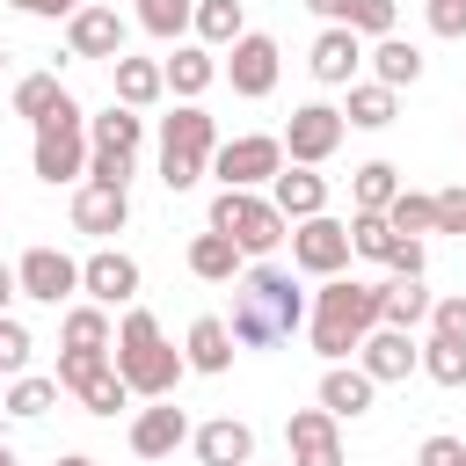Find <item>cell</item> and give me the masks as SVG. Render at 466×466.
Returning <instances> with one entry per match:
<instances>
[{"instance_id": "52a82bcc", "label": "cell", "mask_w": 466, "mask_h": 466, "mask_svg": "<svg viewBox=\"0 0 466 466\" xmlns=\"http://www.w3.org/2000/svg\"><path fill=\"white\" fill-rule=\"evenodd\" d=\"M58 393H73L87 415H116L124 400H131V386L116 379V364H109V350H66L58 357Z\"/></svg>"}, {"instance_id": "db71d44e", "label": "cell", "mask_w": 466, "mask_h": 466, "mask_svg": "<svg viewBox=\"0 0 466 466\" xmlns=\"http://www.w3.org/2000/svg\"><path fill=\"white\" fill-rule=\"evenodd\" d=\"M0 73H7V44H0Z\"/></svg>"}, {"instance_id": "4fadbf2b", "label": "cell", "mask_w": 466, "mask_h": 466, "mask_svg": "<svg viewBox=\"0 0 466 466\" xmlns=\"http://www.w3.org/2000/svg\"><path fill=\"white\" fill-rule=\"evenodd\" d=\"M415 357H422V342H415V328H371L364 342H357V371L371 379V386H400L408 371H415Z\"/></svg>"}, {"instance_id": "ba28073f", "label": "cell", "mask_w": 466, "mask_h": 466, "mask_svg": "<svg viewBox=\"0 0 466 466\" xmlns=\"http://www.w3.org/2000/svg\"><path fill=\"white\" fill-rule=\"evenodd\" d=\"M277 167H284V138L240 131V138H218V146H211V167H204V175H218V189H262Z\"/></svg>"}, {"instance_id": "ee69618b", "label": "cell", "mask_w": 466, "mask_h": 466, "mask_svg": "<svg viewBox=\"0 0 466 466\" xmlns=\"http://www.w3.org/2000/svg\"><path fill=\"white\" fill-rule=\"evenodd\" d=\"M430 36H466V0H430Z\"/></svg>"}, {"instance_id": "7a4b0ae2", "label": "cell", "mask_w": 466, "mask_h": 466, "mask_svg": "<svg viewBox=\"0 0 466 466\" xmlns=\"http://www.w3.org/2000/svg\"><path fill=\"white\" fill-rule=\"evenodd\" d=\"M371 328H379V284H364V277H320L313 313H306L313 350H320L328 364H342V357H357V342H364Z\"/></svg>"}, {"instance_id": "8d00e7d4", "label": "cell", "mask_w": 466, "mask_h": 466, "mask_svg": "<svg viewBox=\"0 0 466 466\" xmlns=\"http://www.w3.org/2000/svg\"><path fill=\"white\" fill-rule=\"evenodd\" d=\"M58 335H66V350H109V335H116V328H109V306H95V299H87V306H73V313H66V328H58Z\"/></svg>"}, {"instance_id": "816d5d0a", "label": "cell", "mask_w": 466, "mask_h": 466, "mask_svg": "<svg viewBox=\"0 0 466 466\" xmlns=\"http://www.w3.org/2000/svg\"><path fill=\"white\" fill-rule=\"evenodd\" d=\"M58 466H95V459H87V451H66V459H58Z\"/></svg>"}, {"instance_id": "6da1fadb", "label": "cell", "mask_w": 466, "mask_h": 466, "mask_svg": "<svg viewBox=\"0 0 466 466\" xmlns=\"http://www.w3.org/2000/svg\"><path fill=\"white\" fill-rule=\"evenodd\" d=\"M233 284H240L233 320H226L233 350H269V342H284V335L306 320V291L291 284V269H277V262H248Z\"/></svg>"}, {"instance_id": "44dd1931", "label": "cell", "mask_w": 466, "mask_h": 466, "mask_svg": "<svg viewBox=\"0 0 466 466\" xmlns=\"http://www.w3.org/2000/svg\"><path fill=\"white\" fill-rule=\"evenodd\" d=\"M269 204L284 211V218H313V211H328V175H313V167H277L269 175Z\"/></svg>"}, {"instance_id": "60d3db41", "label": "cell", "mask_w": 466, "mask_h": 466, "mask_svg": "<svg viewBox=\"0 0 466 466\" xmlns=\"http://www.w3.org/2000/svg\"><path fill=\"white\" fill-rule=\"evenodd\" d=\"M131 160H138V153H116V146H87V182H116V189H131Z\"/></svg>"}, {"instance_id": "74e56055", "label": "cell", "mask_w": 466, "mask_h": 466, "mask_svg": "<svg viewBox=\"0 0 466 466\" xmlns=\"http://www.w3.org/2000/svg\"><path fill=\"white\" fill-rule=\"evenodd\" d=\"M189 15H197V0H138V29L160 36V44H182Z\"/></svg>"}, {"instance_id": "836d02e7", "label": "cell", "mask_w": 466, "mask_h": 466, "mask_svg": "<svg viewBox=\"0 0 466 466\" xmlns=\"http://www.w3.org/2000/svg\"><path fill=\"white\" fill-rule=\"evenodd\" d=\"M400 248V233L386 226V211H350V255H364V262H386Z\"/></svg>"}, {"instance_id": "bcb514c9", "label": "cell", "mask_w": 466, "mask_h": 466, "mask_svg": "<svg viewBox=\"0 0 466 466\" xmlns=\"http://www.w3.org/2000/svg\"><path fill=\"white\" fill-rule=\"evenodd\" d=\"M459 459H466V444H459V437H444V430H437V437H422V451H415V466H459Z\"/></svg>"}, {"instance_id": "5bb4252c", "label": "cell", "mask_w": 466, "mask_h": 466, "mask_svg": "<svg viewBox=\"0 0 466 466\" xmlns=\"http://www.w3.org/2000/svg\"><path fill=\"white\" fill-rule=\"evenodd\" d=\"M284 444H291V466H342V422L328 408H299L284 422Z\"/></svg>"}, {"instance_id": "9a60e30c", "label": "cell", "mask_w": 466, "mask_h": 466, "mask_svg": "<svg viewBox=\"0 0 466 466\" xmlns=\"http://www.w3.org/2000/svg\"><path fill=\"white\" fill-rule=\"evenodd\" d=\"M66 51L73 58H124V15L116 7H73L66 15Z\"/></svg>"}, {"instance_id": "7c38bea8", "label": "cell", "mask_w": 466, "mask_h": 466, "mask_svg": "<svg viewBox=\"0 0 466 466\" xmlns=\"http://www.w3.org/2000/svg\"><path fill=\"white\" fill-rule=\"evenodd\" d=\"M15 291L36 299V306H58V299L80 291V262H73L66 248H29V255L15 262Z\"/></svg>"}, {"instance_id": "ffe728a7", "label": "cell", "mask_w": 466, "mask_h": 466, "mask_svg": "<svg viewBox=\"0 0 466 466\" xmlns=\"http://www.w3.org/2000/svg\"><path fill=\"white\" fill-rule=\"evenodd\" d=\"M189 444H197V466H248V459H255V430H248L240 415H211V422H197Z\"/></svg>"}, {"instance_id": "ac0fdd59", "label": "cell", "mask_w": 466, "mask_h": 466, "mask_svg": "<svg viewBox=\"0 0 466 466\" xmlns=\"http://www.w3.org/2000/svg\"><path fill=\"white\" fill-rule=\"evenodd\" d=\"M306 66H313V80H320V87H350V80H357V66H364V36H357V29H342V22H328V29L313 36Z\"/></svg>"}, {"instance_id": "484cf974", "label": "cell", "mask_w": 466, "mask_h": 466, "mask_svg": "<svg viewBox=\"0 0 466 466\" xmlns=\"http://www.w3.org/2000/svg\"><path fill=\"white\" fill-rule=\"evenodd\" d=\"M364 58H371V80H379V87H393V95L422 80V51H415L408 36H371V51H364Z\"/></svg>"}, {"instance_id": "30bf717a", "label": "cell", "mask_w": 466, "mask_h": 466, "mask_svg": "<svg viewBox=\"0 0 466 466\" xmlns=\"http://www.w3.org/2000/svg\"><path fill=\"white\" fill-rule=\"evenodd\" d=\"M342 109H328V102H299L291 109V124L277 131L284 138V160H299V167H320V160H335V146H342Z\"/></svg>"}, {"instance_id": "b9f144b4", "label": "cell", "mask_w": 466, "mask_h": 466, "mask_svg": "<svg viewBox=\"0 0 466 466\" xmlns=\"http://www.w3.org/2000/svg\"><path fill=\"white\" fill-rule=\"evenodd\" d=\"M29 350H36V342H29V328H22L15 313H0V371H7V379H15V371H29Z\"/></svg>"}, {"instance_id": "5b68a950", "label": "cell", "mask_w": 466, "mask_h": 466, "mask_svg": "<svg viewBox=\"0 0 466 466\" xmlns=\"http://www.w3.org/2000/svg\"><path fill=\"white\" fill-rule=\"evenodd\" d=\"M204 226H211V233H226V240H233L248 262L277 255V248H284V233H291V218H284L269 197H255V189H218Z\"/></svg>"}, {"instance_id": "ab89813d", "label": "cell", "mask_w": 466, "mask_h": 466, "mask_svg": "<svg viewBox=\"0 0 466 466\" xmlns=\"http://www.w3.org/2000/svg\"><path fill=\"white\" fill-rule=\"evenodd\" d=\"M58 95H66V87H58V73H22V80H15V116H29V124H44Z\"/></svg>"}, {"instance_id": "d4e9b609", "label": "cell", "mask_w": 466, "mask_h": 466, "mask_svg": "<svg viewBox=\"0 0 466 466\" xmlns=\"http://www.w3.org/2000/svg\"><path fill=\"white\" fill-rule=\"evenodd\" d=\"M109 87H116V102L124 109H153L160 95H167V80H160V58H109Z\"/></svg>"}, {"instance_id": "c3c4849f", "label": "cell", "mask_w": 466, "mask_h": 466, "mask_svg": "<svg viewBox=\"0 0 466 466\" xmlns=\"http://www.w3.org/2000/svg\"><path fill=\"white\" fill-rule=\"evenodd\" d=\"M15 7H22V15H44V22H66L80 0H15Z\"/></svg>"}, {"instance_id": "f6af8a7d", "label": "cell", "mask_w": 466, "mask_h": 466, "mask_svg": "<svg viewBox=\"0 0 466 466\" xmlns=\"http://www.w3.org/2000/svg\"><path fill=\"white\" fill-rule=\"evenodd\" d=\"M437 233L466 240V189H437Z\"/></svg>"}, {"instance_id": "2e32d148", "label": "cell", "mask_w": 466, "mask_h": 466, "mask_svg": "<svg viewBox=\"0 0 466 466\" xmlns=\"http://www.w3.org/2000/svg\"><path fill=\"white\" fill-rule=\"evenodd\" d=\"M124 218H131V189H116V182H80L73 189V233L109 240V233H124Z\"/></svg>"}, {"instance_id": "83f0119b", "label": "cell", "mask_w": 466, "mask_h": 466, "mask_svg": "<svg viewBox=\"0 0 466 466\" xmlns=\"http://www.w3.org/2000/svg\"><path fill=\"white\" fill-rule=\"evenodd\" d=\"M240 29H248V7H240V0H197V15H189V36H197L204 51H226Z\"/></svg>"}, {"instance_id": "9c48e42d", "label": "cell", "mask_w": 466, "mask_h": 466, "mask_svg": "<svg viewBox=\"0 0 466 466\" xmlns=\"http://www.w3.org/2000/svg\"><path fill=\"white\" fill-rule=\"evenodd\" d=\"M291 269H306V277H342L350 269V218H328V211H313V218H291Z\"/></svg>"}, {"instance_id": "11a10c76", "label": "cell", "mask_w": 466, "mask_h": 466, "mask_svg": "<svg viewBox=\"0 0 466 466\" xmlns=\"http://www.w3.org/2000/svg\"><path fill=\"white\" fill-rule=\"evenodd\" d=\"M459 466H466V459H459Z\"/></svg>"}, {"instance_id": "f907efd6", "label": "cell", "mask_w": 466, "mask_h": 466, "mask_svg": "<svg viewBox=\"0 0 466 466\" xmlns=\"http://www.w3.org/2000/svg\"><path fill=\"white\" fill-rule=\"evenodd\" d=\"M306 7H313V15H328V22L342 15V0H306Z\"/></svg>"}, {"instance_id": "681fc988", "label": "cell", "mask_w": 466, "mask_h": 466, "mask_svg": "<svg viewBox=\"0 0 466 466\" xmlns=\"http://www.w3.org/2000/svg\"><path fill=\"white\" fill-rule=\"evenodd\" d=\"M15 299H22V291H15V269H7V262H0V313H7V306H15Z\"/></svg>"}, {"instance_id": "f1b7e54d", "label": "cell", "mask_w": 466, "mask_h": 466, "mask_svg": "<svg viewBox=\"0 0 466 466\" xmlns=\"http://www.w3.org/2000/svg\"><path fill=\"white\" fill-rule=\"evenodd\" d=\"M379 320H386V328H415V320H430V291H422V277H393V284H379Z\"/></svg>"}, {"instance_id": "3957f363", "label": "cell", "mask_w": 466, "mask_h": 466, "mask_svg": "<svg viewBox=\"0 0 466 466\" xmlns=\"http://www.w3.org/2000/svg\"><path fill=\"white\" fill-rule=\"evenodd\" d=\"M109 364H116V379H124L138 400L175 393V379L189 371V364H182V350L160 335V320H153L146 306H131V313L116 320V335H109Z\"/></svg>"}, {"instance_id": "7dc6e473", "label": "cell", "mask_w": 466, "mask_h": 466, "mask_svg": "<svg viewBox=\"0 0 466 466\" xmlns=\"http://www.w3.org/2000/svg\"><path fill=\"white\" fill-rule=\"evenodd\" d=\"M422 262H430V255H422V240H408V233H400V248L386 255V269H393V277H422Z\"/></svg>"}, {"instance_id": "d6a6232c", "label": "cell", "mask_w": 466, "mask_h": 466, "mask_svg": "<svg viewBox=\"0 0 466 466\" xmlns=\"http://www.w3.org/2000/svg\"><path fill=\"white\" fill-rule=\"evenodd\" d=\"M350 197H357V211H386V204L400 197V167H393V160H364L357 182H350Z\"/></svg>"}, {"instance_id": "4316f807", "label": "cell", "mask_w": 466, "mask_h": 466, "mask_svg": "<svg viewBox=\"0 0 466 466\" xmlns=\"http://www.w3.org/2000/svg\"><path fill=\"white\" fill-rule=\"evenodd\" d=\"M240 269H248V255H240L226 233H211V226H204V233L189 240V277H204V284H233Z\"/></svg>"}, {"instance_id": "603a6c76", "label": "cell", "mask_w": 466, "mask_h": 466, "mask_svg": "<svg viewBox=\"0 0 466 466\" xmlns=\"http://www.w3.org/2000/svg\"><path fill=\"white\" fill-rule=\"evenodd\" d=\"M182 364H189V371H204V379H218V371H233V335H226V320H218V313H197V320H189V342H182Z\"/></svg>"}, {"instance_id": "e575fe53", "label": "cell", "mask_w": 466, "mask_h": 466, "mask_svg": "<svg viewBox=\"0 0 466 466\" xmlns=\"http://www.w3.org/2000/svg\"><path fill=\"white\" fill-rule=\"evenodd\" d=\"M415 371H422V379H437V386H466V342L430 335V342H422V357H415Z\"/></svg>"}, {"instance_id": "d590c367", "label": "cell", "mask_w": 466, "mask_h": 466, "mask_svg": "<svg viewBox=\"0 0 466 466\" xmlns=\"http://www.w3.org/2000/svg\"><path fill=\"white\" fill-rule=\"evenodd\" d=\"M386 226H393V233H408V240L437 233V197H422V189H400V197L386 204Z\"/></svg>"}, {"instance_id": "7bdbcfd3", "label": "cell", "mask_w": 466, "mask_h": 466, "mask_svg": "<svg viewBox=\"0 0 466 466\" xmlns=\"http://www.w3.org/2000/svg\"><path fill=\"white\" fill-rule=\"evenodd\" d=\"M430 335H451V342H466V291H451V299H430Z\"/></svg>"}, {"instance_id": "277c9868", "label": "cell", "mask_w": 466, "mask_h": 466, "mask_svg": "<svg viewBox=\"0 0 466 466\" xmlns=\"http://www.w3.org/2000/svg\"><path fill=\"white\" fill-rule=\"evenodd\" d=\"M29 167H36V182H87V109L73 102V95H58L51 102V116L36 124V146H29Z\"/></svg>"}, {"instance_id": "f35d334b", "label": "cell", "mask_w": 466, "mask_h": 466, "mask_svg": "<svg viewBox=\"0 0 466 466\" xmlns=\"http://www.w3.org/2000/svg\"><path fill=\"white\" fill-rule=\"evenodd\" d=\"M342 29H357V36H393V22H400V0H342V15H335Z\"/></svg>"}, {"instance_id": "d6986e66", "label": "cell", "mask_w": 466, "mask_h": 466, "mask_svg": "<svg viewBox=\"0 0 466 466\" xmlns=\"http://www.w3.org/2000/svg\"><path fill=\"white\" fill-rule=\"evenodd\" d=\"M175 444H189V415L167 408V393H160L153 408L131 415V451H138V459H175Z\"/></svg>"}, {"instance_id": "1f68e13d", "label": "cell", "mask_w": 466, "mask_h": 466, "mask_svg": "<svg viewBox=\"0 0 466 466\" xmlns=\"http://www.w3.org/2000/svg\"><path fill=\"white\" fill-rule=\"evenodd\" d=\"M15 422H36V415H51L58 408V379H36V371H15V386H7V400H0Z\"/></svg>"}, {"instance_id": "4dcf8cb0", "label": "cell", "mask_w": 466, "mask_h": 466, "mask_svg": "<svg viewBox=\"0 0 466 466\" xmlns=\"http://www.w3.org/2000/svg\"><path fill=\"white\" fill-rule=\"evenodd\" d=\"M342 124H357V131H386V124H393V87H379V80H350V109H342Z\"/></svg>"}, {"instance_id": "8fae6325", "label": "cell", "mask_w": 466, "mask_h": 466, "mask_svg": "<svg viewBox=\"0 0 466 466\" xmlns=\"http://www.w3.org/2000/svg\"><path fill=\"white\" fill-rule=\"evenodd\" d=\"M277 66H284V51H277V36H262V29H240L233 44H226V80H233V95H248V102H262L269 87H277Z\"/></svg>"}, {"instance_id": "f5cc1de1", "label": "cell", "mask_w": 466, "mask_h": 466, "mask_svg": "<svg viewBox=\"0 0 466 466\" xmlns=\"http://www.w3.org/2000/svg\"><path fill=\"white\" fill-rule=\"evenodd\" d=\"M0 466H15V451H7V444H0Z\"/></svg>"}, {"instance_id": "8992f818", "label": "cell", "mask_w": 466, "mask_h": 466, "mask_svg": "<svg viewBox=\"0 0 466 466\" xmlns=\"http://www.w3.org/2000/svg\"><path fill=\"white\" fill-rule=\"evenodd\" d=\"M211 146H218V124L197 109V102H175V116H160V182L182 197L204 182L211 167Z\"/></svg>"}, {"instance_id": "cb8c5ba5", "label": "cell", "mask_w": 466, "mask_h": 466, "mask_svg": "<svg viewBox=\"0 0 466 466\" xmlns=\"http://www.w3.org/2000/svg\"><path fill=\"white\" fill-rule=\"evenodd\" d=\"M371 393H379V386H371L357 364H328V371H320V408H328L335 422H357V415H371Z\"/></svg>"}, {"instance_id": "e0dca14e", "label": "cell", "mask_w": 466, "mask_h": 466, "mask_svg": "<svg viewBox=\"0 0 466 466\" xmlns=\"http://www.w3.org/2000/svg\"><path fill=\"white\" fill-rule=\"evenodd\" d=\"M80 291H87L95 306H131V299H138V262H131L124 248H95V255L80 262Z\"/></svg>"}, {"instance_id": "7402d4cb", "label": "cell", "mask_w": 466, "mask_h": 466, "mask_svg": "<svg viewBox=\"0 0 466 466\" xmlns=\"http://www.w3.org/2000/svg\"><path fill=\"white\" fill-rule=\"evenodd\" d=\"M160 80H167L175 102H197V95L218 80V51H204V44H175V58H160Z\"/></svg>"}, {"instance_id": "f546056e", "label": "cell", "mask_w": 466, "mask_h": 466, "mask_svg": "<svg viewBox=\"0 0 466 466\" xmlns=\"http://www.w3.org/2000/svg\"><path fill=\"white\" fill-rule=\"evenodd\" d=\"M138 138H146V116H138V109H124V102H109L102 116H87V146H116V153H138Z\"/></svg>"}]
</instances>
